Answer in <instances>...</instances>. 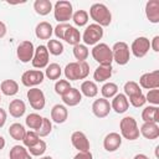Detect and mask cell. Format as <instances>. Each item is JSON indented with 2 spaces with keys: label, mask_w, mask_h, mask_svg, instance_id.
I'll use <instances>...</instances> for the list:
<instances>
[{
  "label": "cell",
  "mask_w": 159,
  "mask_h": 159,
  "mask_svg": "<svg viewBox=\"0 0 159 159\" xmlns=\"http://www.w3.org/2000/svg\"><path fill=\"white\" fill-rule=\"evenodd\" d=\"M139 87L145 88V89H154L159 88V71H153V72H147L143 73L139 78Z\"/></svg>",
  "instance_id": "4fadbf2b"
},
{
  "label": "cell",
  "mask_w": 159,
  "mask_h": 159,
  "mask_svg": "<svg viewBox=\"0 0 159 159\" xmlns=\"http://www.w3.org/2000/svg\"><path fill=\"white\" fill-rule=\"evenodd\" d=\"M10 159H32V155L24 145H14L9 153Z\"/></svg>",
  "instance_id": "83f0119b"
},
{
  "label": "cell",
  "mask_w": 159,
  "mask_h": 159,
  "mask_svg": "<svg viewBox=\"0 0 159 159\" xmlns=\"http://www.w3.org/2000/svg\"><path fill=\"white\" fill-rule=\"evenodd\" d=\"M142 93V88L139 87V84L134 81H128L124 84V94L127 98H130L133 96H138Z\"/></svg>",
  "instance_id": "836d02e7"
},
{
  "label": "cell",
  "mask_w": 159,
  "mask_h": 159,
  "mask_svg": "<svg viewBox=\"0 0 159 159\" xmlns=\"http://www.w3.org/2000/svg\"><path fill=\"white\" fill-rule=\"evenodd\" d=\"M92 57L99 65H112L113 62L112 48L104 42H99L94 45V47L92 48Z\"/></svg>",
  "instance_id": "5b68a950"
},
{
  "label": "cell",
  "mask_w": 159,
  "mask_h": 159,
  "mask_svg": "<svg viewBox=\"0 0 159 159\" xmlns=\"http://www.w3.org/2000/svg\"><path fill=\"white\" fill-rule=\"evenodd\" d=\"M89 75V65L86 61L70 62L65 67V76L67 81L84 80Z\"/></svg>",
  "instance_id": "6da1fadb"
},
{
  "label": "cell",
  "mask_w": 159,
  "mask_h": 159,
  "mask_svg": "<svg viewBox=\"0 0 159 159\" xmlns=\"http://www.w3.org/2000/svg\"><path fill=\"white\" fill-rule=\"evenodd\" d=\"M88 55H89V51L86 45L78 43V45L73 46V56L77 61H86Z\"/></svg>",
  "instance_id": "d590c367"
},
{
  "label": "cell",
  "mask_w": 159,
  "mask_h": 159,
  "mask_svg": "<svg viewBox=\"0 0 159 159\" xmlns=\"http://www.w3.org/2000/svg\"><path fill=\"white\" fill-rule=\"evenodd\" d=\"M111 108L114 109V112L119 113V114L127 112V109L129 108V102H128V98L125 97V94L124 93H117L112 99Z\"/></svg>",
  "instance_id": "ac0fdd59"
},
{
  "label": "cell",
  "mask_w": 159,
  "mask_h": 159,
  "mask_svg": "<svg viewBox=\"0 0 159 159\" xmlns=\"http://www.w3.org/2000/svg\"><path fill=\"white\" fill-rule=\"evenodd\" d=\"M84 45H97L99 42V40L103 37V27L97 25V24H89L83 35L81 36Z\"/></svg>",
  "instance_id": "52a82bcc"
},
{
  "label": "cell",
  "mask_w": 159,
  "mask_h": 159,
  "mask_svg": "<svg viewBox=\"0 0 159 159\" xmlns=\"http://www.w3.org/2000/svg\"><path fill=\"white\" fill-rule=\"evenodd\" d=\"M142 119H143V122L159 123V108H158V106L145 107L142 112Z\"/></svg>",
  "instance_id": "d4e9b609"
},
{
  "label": "cell",
  "mask_w": 159,
  "mask_h": 159,
  "mask_svg": "<svg viewBox=\"0 0 159 159\" xmlns=\"http://www.w3.org/2000/svg\"><path fill=\"white\" fill-rule=\"evenodd\" d=\"M51 130H52V123H51V120L48 118L43 117L42 118V124L36 130V133L39 134V137H47L51 133Z\"/></svg>",
  "instance_id": "b9f144b4"
},
{
  "label": "cell",
  "mask_w": 159,
  "mask_h": 159,
  "mask_svg": "<svg viewBox=\"0 0 159 159\" xmlns=\"http://www.w3.org/2000/svg\"><path fill=\"white\" fill-rule=\"evenodd\" d=\"M53 34V29L50 22L47 21H41L36 25L35 29V35L40 40H51V36Z\"/></svg>",
  "instance_id": "ffe728a7"
},
{
  "label": "cell",
  "mask_w": 159,
  "mask_h": 159,
  "mask_svg": "<svg viewBox=\"0 0 159 159\" xmlns=\"http://www.w3.org/2000/svg\"><path fill=\"white\" fill-rule=\"evenodd\" d=\"M25 111H26V106L21 99H12L9 103V113L14 118L22 117L25 114Z\"/></svg>",
  "instance_id": "cb8c5ba5"
},
{
  "label": "cell",
  "mask_w": 159,
  "mask_h": 159,
  "mask_svg": "<svg viewBox=\"0 0 159 159\" xmlns=\"http://www.w3.org/2000/svg\"><path fill=\"white\" fill-rule=\"evenodd\" d=\"M112 65H99L93 72V80L96 82H104L112 77Z\"/></svg>",
  "instance_id": "7402d4cb"
},
{
  "label": "cell",
  "mask_w": 159,
  "mask_h": 159,
  "mask_svg": "<svg viewBox=\"0 0 159 159\" xmlns=\"http://www.w3.org/2000/svg\"><path fill=\"white\" fill-rule=\"evenodd\" d=\"M101 93L103 96V98H113L117 93H118V86L113 82H107L102 86L101 88Z\"/></svg>",
  "instance_id": "e575fe53"
},
{
  "label": "cell",
  "mask_w": 159,
  "mask_h": 159,
  "mask_svg": "<svg viewBox=\"0 0 159 159\" xmlns=\"http://www.w3.org/2000/svg\"><path fill=\"white\" fill-rule=\"evenodd\" d=\"M0 91L5 96H15L19 92V84L15 80H5L0 84Z\"/></svg>",
  "instance_id": "484cf974"
},
{
  "label": "cell",
  "mask_w": 159,
  "mask_h": 159,
  "mask_svg": "<svg viewBox=\"0 0 159 159\" xmlns=\"http://www.w3.org/2000/svg\"><path fill=\"white\" fill-rule=\"evenodd\" d=\"M0 101H1V96H0Z\"/></svg>",
  "instance_id": "db71d44e"
},
{
  "label": "cell",
  "mask_w": 159,
  "mask_h": 159,
  "mask_svg": "<svg viewBox=\"0 0 159 159\" xmlns=\"http://www.w3.org/2000/svg\"><path fill=\"white\" fill-rule=\"evenodd\" d=\"M139 133L145 138V139H157L159 137V125L158 123H152V122H144L143 125L139 129Z\"/></svg>",
  "instance_id": "d6986e66"
},
{
  "label": "cell",
  "mask_w": 159,
  "mask_h": 159,
  "mask_svg": "<svg viewBox=\"0 0 159 159\" xmlns=\"http://www.w3.org/2000/svg\"><path fill=\"white\" fill-rule=\"evenodd\" d=\"M63 40H65L67 43H70V45H72V46H76V45L80 43V41L82 40V37H81L80 31H78L75 26H70V27L67 29V31L65 32Z\"/></svg>",
  "instance_id": "4316f807"
},
{
  "label": "cell",
  "mask_w": 159,
  "mask_h": 159,
  "mask_svg": "<svg viewBox=\"0 0 159 159\" xmlns=\"http://www.w3.org/2000/svg\"><path fill=\"white\" fill-rule=\"evenodd\" d=\"M46 47L48 50V53H51L53 56H60L63 52V50H65L62 42L58 41V40H48Z\"/></svg>",
  "instance_id": "74e56055"
},
{
  "label": "cell",
  "mask_w": 159,
  "mask_h": 159,
  "mask_svg": "<svg viewBox=\"0 0 159 159\" xmlns=\"http://www.w3.org/2000/svg\"><path fill=\"white\" fill-rule=\"evenodd\" d=\"M72 20L76 26H84L88 22V12L86 10H77L72 15Z\"/></svg>",
  "instance_id": "8d00e7d4"
},
{
  "label": "cell",
  "mask_w": 159,
  "mask_h": 159,
  "mask_svg": "<svg viewBox=\"0 0 159 159\" xmlns=\"http://www.w3.org/2000/svg\"><path fill=\"white\" fill-rule=\"evenodd\" d=\"M67 117H68V111L66 108V106L63 104H55L51 109V119L57 123V124H61V123H65L67 120Z\"/></svg>",
  "instance_id": "44dd1931"
},
{
  "label": "cell",
  "mask_w": 159,
  "mask_h": 159,
  "mask_svg": "<svg viewBox=\"0 0 159 159\" xmlns=\"http://www.w3.org/2000/svg\"><path fill=\"white\" fill-rule=\"evenodd\" d=\"M128 102H129L133 107L139 108V107H143L147 101H145V96H144L143 93H140V94H138V96H133V97L128 98Z\"/></svg>",
  "instance_id": "ee69618b"
},
{
  "label": "cell",
  "mask_w": 159,
  "mask_h": 159,
  "mask_svg": "<svg viewBox=\"0 0 159 159\" xmlns=\"http://www.w3.org/2000/svg\"><path fill=\"white\" fill-rule=\"evenodd\" d=\"M133 159H149V158L145 154H137V155H134Z\"/></svg>",
  "instance_id": "f907efd6"
},
{
  "label": "cell",
  "mask_w": 159,
  "mask_h": 159,
  "mask_svg": "<svg viewBox=\"0 0 159 159\" xmlns=\"http://www.w3.org/2000/svg\"><path fill=\"white\" fill-rule=\"evenodd\" d=\"M52 7L53 6L50 0H36L34 2V9H35L36 14H39L41 16L48 15L52 11Z\"/></svg>",
  "instance_id": "f1b7e54d"
},
{
  "label": "cell",
  "mask_w": 159,
  "mask_h": 159,
  "mask_svg": "<svg viewBox=\"0 0 159 159\" xmlns=\"http://www.w3.org/2000/svg\"><path fill=\"white\" fill-rule=\"evenodd\" d=\"M45 80V73L41 70H29L22 73L21 82L26 87H36L37 84H41Z\"/></svg>",
  "instance_id": "ba28073f"
},
{
  "label": "cell",
  "mask_w": 159,
  "mask_h": 159,
  "mask_svg": "<svg viewBox=\"0 0 159 159\" xmlns=\"http://www.w3.org/2000/svg\"><path fill=\"white\" fill-rule=\"evenodd\" d=\"M52 10H53L55 20H57L60 24H65L72 19L73 7H72V4L67 0H58L55 4Z\"/></svg>",
  "instance_id": "277c9868"
},
{
  "label": "cell",
  "mask_w": 159,
  "mask_h": 159,
  "mask_svg": "<svg viewBox=\"0 0 159 159\" xmlns=\"http://www.w3.org/2000/svg\"><path fill=\"white\" fill-rule=\"evenodd\" d=\"M42 118L43 117H41L40 114H37V113H30L27 117H26V119H25V123H26V125L30 128V129H35V132L41 127V124H42Z\"/></svg>",
  "instance_id": "d6a6232c"
},
{
  "label": "cell",
  "mask_w": 159,
  "mask_h": 159,
  "mask_svg": "<svg viewBox=\"0 0 159 159\" xmlns=\"http://www.w3.org/2000/svg\"><path fill=\"white\" fill-rule=\"evenodd\" d=\"M6 123V112L5 109L0 108V128H2Z\"/></svg>",
  "instance_id": "c3c4849f"
},
{
  "label": "cell",
  "mask_w": 159,
  "mask_h": 159,
  "mask_svg": "<svg viewBox=\"0 0 159 159\" xmlns=\"http://www.w3.org/2000/svg\"><path fill=\"white\" fill-rule=\"evenodd\" d=\"M25 133H26V129L20 123H12L9 127V134L15 140H22L25 137Z\"/></svg>",
  "instance_id": "4dcf8cb0"
},
{
  "label": "cell",
  "mask_w": 159,
  "mask_h": 159,
  "mask_svg": "<svg viewBox=\"0 0 159 159\" xmlns=\"http://www.w3.org/2000/svg\"><path fill=\"white\" fill-rule=\"evenodd\" d=\"M46 149H47L46 143H45L42 139H40L35 145H32V147L27 148V152H29L32 157H41V155L46 152Z\"/></svg>",
  "instance_id": "f35d334b"
},
{
  "label": "cell",
  "mask_w": 159,
  "mask_h": 159,
  "mask_svg": "<svg viewBox=\"0 0 159 159\" xmlns=\"http://www.w3.org/2000/svg\"><path fill=\"white\" fill-rule=\"evenodd\" d=\"M48 50L45 45H39L36 48H35V53H34V57H32V66L35 68H45L48 66Z\"/></svg>",
  "instance_id": "8fae6325"
},
{
  "label": "cell",
  "mask_w": 159,
  "mask_h": 159,
  "mask_svg": "<svg viewBox=\"0 0 159 159\" xmlns=\"http://www.w3.org/2000/svg\"><path fill=\"white\" fill-rule=\"evenodd\" d=\"M111 103L106 98H98L92 104V112L97 118H106L111 112Z\"/></svg>",
  "instance_id": "5bb4252c"
},
{
  "label": "cell",
  "mask_w": 159,
  "mask_h": 159,
  "mask_svg": "<svg viewBox=\"0 0 159 159\" xmlns=\"http://www.w3.org/2000/svg\"><path fill=\"white\" fill-rule=\"evenodd\" d=\"M119 129H120V137H123L128 140H135L140 135L137 120L133 117H129V116L120 119Z\"/></svg>",
  "instance_id": "3957f363"
},
{
  "label": "cell",
  "mask_w": 159,
  "mask_h": 159,
  "mask_svg": "<svg viewBox=\"0 0 159 159\" xmlns=\"http://www.w3.org/2000/svg\"><path fill=\"white\" fill-rule=\"evenodd\" d=\"M71 143L72 145L78 150V152H88L91 145H89V140L87 139L86 134L83 132L76 130L72 133L71 135Z\"/></svg>",
  "instance_id": "9a60e30c"
},
{
  "label": "cell",
  "mask_w": 159,
  "mask_h": 159,
  "mask_svg": "<svg viewBox=\"0 0 159 159\" xmlns=\"http://www.w3.org/2000/svg\"><path fill=\"white\" fill-rule=\"evenodd\" d=\"M71 88H72V86H71L70 81H67V80H58L55 83V92L57 94H60L61 97L63 94H66Z\"/></svg>",
  "instance_id": "ab89813d"
},
{
  "label": "cell",
  "mask_w": 159,
  "mask_h": 159,
  "mask_svg": "<svg viewBox=\"0 0 159 159\" xmlns=\"http://www.w3.org/2000/svg\"><path fill=\"white\" fill-rule=\"evenodd\" d=\"M26 96H27V99H29L30 106L32 107V109H36V111L43 109V107L46 104V99H45L43 92L40 88H37V87L30 88L27 91Z\"/></svg>",
  "instance_id": "9c48e42d"
},
{
  "label": "cell",
  "mask_w": 159,
  "mask_h": 159,
  "mask_svg": "<svg viewBox=\"0 0 159 159\" xmlns=\"http://www.w3.org/2000/svg\"><path fill=\"white\" fill-rule=\"evenodd\" d=\"M73 159H93V155L89 150L88 152H78Z\"/></svg>",
  "instance_id": "bcb514c9"
},
{
  "label": "cell",
  "mask_w": 159,
  "mask_h": 159,
  "mask_svg": "<svg viewBox=\"0 0 159 159\" xmlns=\"http://www.w3.org/2000/svg\"><path fill=\"white\" fill-rule=\"evenodd\" d=\"M89 16L94 21V24L99 26H109L112 22V14L109 9L101 2H96L89 7Z\"/></svg>",
  "instance_id": "7a4b0ae2"
},
{
  "label": "cell",
  "mask_w": 159,
  "mask_h": 159,
  "mask_svg": "<svg viewBox=\"0 0 159 159\" xmlns=\"http://www.w3.org/2000/svg\"><path fill=\"white\" fill-rule=\"evenodd\" d=\"M145 101L153 106H158L159 104V89L158 88L149 89L147 96H145Z\"/></svg>",
  "instance_id": "7bdbcfd3"
},
{
  "label": "cell",
  "mask_w": 159,
  "mask_h": 159,
  "mask_svg": "<svg viewBox=\"0 0 159 159\" xmlns=\"http://www.w3.org/2000/svg\"><path fill=\"white\" fill-rule=\"evenodd\" d=\"M40 159H53L52 157H41Z\"/></svg>",
  "instance_id": "f5cc1de1"
},
{
  "label": "cell",
  "mask_w": 159,
  "mask_h": 159,
  "mask_svg": "<svg viewBox=\"0 0 159 159\" xmlns=\"http://www.w3.org/2000/svg\"><path fill=\"white\" fill-rule=\"evenodd\" d=\"M39 140H40V137H39V134H37L35 130H27V132L25 133V137H24V139H22V143H24L25 147L30 148V147L35 145Z\"/></svg>",
  "instance_id": "60d3db41"
},
{
  "label": "cell",
  "mask_w": 159,
  "mask_h": 159,
  "mask_svg": "<svg viewBox=\"0 0 159 159\" xmlns=\"http://www.w3.org/2000/svg\"><path fill=\"white\" fill-rule=\"evenodd\" d=\"M81 94H84L88 98H93L98 94V87L93 81H83L81 84Z\"/></svg>",
  "instance_id": "f546056e"
},
{
  "label": "cell",
  "mask_w": 159,
  "mask_h": 159,
  "mask_svg": "<svg viewBox=\"0 0 159 159\" xmlns=\"http://www.w3.org/2000/svg\"><path fill=\"white\" fill-rule=\"evenodd\" d=\"M5 139H4V137H1L0 135V150H2L4 149V147H5Z\"/></svg>",
  "instance_id": "816d5d0a"
},
{
  "label": "cell",
  "mask_w": 159,
  "mask_h": 159,
  "mask_svg": "<svg viewBox=\"0 0 159 159\" xmlns=\"http://www.w3.org/2000/svg\"><path fill=\"white\" fill-rule=\"evenodd\" d=\"M70 26H71V25H70V24H67V22H65V24H58V25L53 29V34L56 35V37H57V39L63 40L65 32L67 31V29H68Z\"/></svg>",
  "instance_id": "f6af8a7d"
},
{
  "label": "cell",
  "mask_w": 159,
  "mask_h": 159,
  "mask_svg": "<svg viewBox=\"0 0 159 159\" xmlns=\"http://www.w3.org/2000/svg\"><path fill=\"white\" fill-rule=\"evenodd\" d=\"M122 145V137L119 133H108L103 139V147L107 152H116Z\"/></svg>",
  "instance_id": "2e32d148"
},
{
  "label": "cell",
  "mask_w": 159,
  "mask_h": 159,
  "mask_svg": "<svg viewBox=\"0 0 159 159\" xmlns=\"http://www.w3.org/2000/svg\"><path fill=\"white\" fill-rule=\"evenodd\" d=\"M145 16L152 24L159 22V0H149L145 4Z\"/></svg>",
  "instance_id": "e0dca14e"
},
{
  "label": "cell",
  "mask_w": 159,
  "mask_h": 159,
  "mask_svg": "<svg viewBox=\"0 0 159 159\" xmlns=\"http://www.w3.org/2000/svg\"><path fill=\"white\" fill-rule=\"evenodd\" d=\"M150 48H153V51L159 52V36H154L153 40L150 41Z\"/></svg>",
  "instance_id": "7dc6e473"
},
{
  "label": "cell",
  "mask_w": 159,
  "mask_h": 159,
  "mask_svg": "<svg viewBox=\"0 0 159 159\" xmlns=\"http://www.w3.org/2000/svg\"><path fill=\"white\" fill-rule=\"evenodd\" d=\"M112 55H113V61H116L120 66H124L130 60L129 46L123 41H118L112 47Z\"/></svg>",
  "instance_id": "8992f818"
},
{
  "label": "cell",
  "mask_w": 159,
  "mask_h": 159,
  "mask_svg": "<svg viewBox=\"0 0 159 159\" xmlns=\"http://www.w3.org/2000/svg\"><path fill=\"white\" fill-rule=\"evenodd\" d=\"M149 48H150V41H149V39H147V37H144V36L137 37V39L132 42V45H130V51H132V53H133L137 58L144 57V56L148 53Z\"/></svg>",
  "instance_id": "7c38bea8"
},
{
  "label": "cell",
  "mask_w": 159,
  "mask_h": 159,
  "mask_svg": "<svg viewBox=\"0 0 159 159\" xmlns=\"http://www.w3.org/2000/svg\"><path fill=\"white\" fill-rule=\"evenodd\" d=\"M6 25L2 22V21H0V39H2L5 35H6Z\"/></svg>",
  "instance_id": "681fc988"
},
{
  "label": "cell",
  "mask_w": 159,
  "mask_h": 159,
  "mask_svg": "<svg viewBox=\"0 0 159 159\" xmlns=\"http://www.w3.org/2000/svg\"><path fill=\"white\" fill-rule=\"evenodd\" d=\"M81 101H82V94H81L80 89L73 88V87L66 94L62 96V102L68 107H75L78 103H81Z\"/></svg>",
  "instance_id": "603a6c76"
},
{
  "label": "cell",
  "mask_w": 159,
  "mask_h": 159,
  "mask_svg": "<svg viewBox=\"0 0 159 159\" xmlns=\"http://www.w3.org/2000/svg\"><path fill=\"white\" fill-rule=\"evenodd\" d=\"M61 73H62V68H61V66L58 63H50L46 67V71H45V76L51 81L58 80Z\"/></svg>",
  "instance_id": "1f68e13d"
},
{
  "label": "cell",
  "mask_w": 159,
  "mask_h": 159,
  "mask_svg": "<svg viewBox=\"0 0 159 159\" xmlns=\"http://www.w3.org/2000/svg\"><path fill=\"white\" fill-rule=\"evenodd\" d=\"M34 53H35V47H34V43L31 41H21L16 48V56L17 58L24 62V63H27L30 61H32V57H34Z\"/></svg>",
  "instance_id": "30bf717a"
}]
</instances>
